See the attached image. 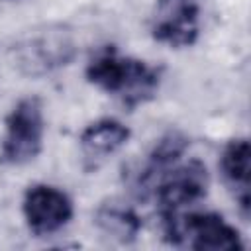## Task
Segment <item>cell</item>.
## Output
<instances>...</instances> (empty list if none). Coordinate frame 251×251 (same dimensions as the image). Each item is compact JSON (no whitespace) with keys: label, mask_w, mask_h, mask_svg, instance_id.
Wrapping results in <instances>:
<instances>
[{"label":"cell","mask_w":251,"mask_h":251,"mask_svg":"<svg viewBox=\"0 0 251 251\" xmlns=\"http://www.w3.org/2000/svg\"><path fill=\"white\" fill-rule=\"evenodd\" d=\"M86 78L96 88L116 96L126 108L133 110L157 94L161 69L133 57H124L116 47L108 45L96 51L88 61Z\"/></svg>","instance_id":"1"},{"label":"cell","mask_w":251,"mask_h":251,"mask_svg":"<svg viewBox=\"0 0 251 251\" xmlns=\"http://www.w3.org/2000/svg\"><path fill=\"white\" fill-rule=\"evenodd\" d=\"M161 227L171 245L186 243L196 251H237L243 247L239 231L214 212L165 214Z\"/></svg>","instance_id":"2"},{"label":"cell","mask_w":251,"mask_h":251,"mask_svg":"<svg viewBox=\"0 0 251 251\" xmlns=\"http://www.w3.org/2000/svg\"><path fill=\"white\" fill-rule=\"evenodd\" d=\"M2 137V161L8 165L31 163L43 149L45 120L41 100L35 96L22 98L6 116Z\"/></svg>","instance_id":"3"},{"label":"cell","mask_w":251,"mask_h":251,"mask_svg":"<svg viewBox=\"0 0 251 251\" xmlns=\"http://www.w3.org/2000/svg\"><path fill=\"white\" fill-rule=\"evenodd\" d=\"M208 169L202 161H178L155 184L153 196L159 204V214H178L184 208L198 204L208 194Z\"/></svg>","instance_id":"4"},{"label":"cell","mask_w":251,"mask_h":251,"mask_svg":"<svg viewBox=\"0 0 251 251\" xmlns=\"http://www.w3.org/2000/svg\"><path fill=\"white\" fill-rule=\"evenodd\" d=\"M24 220L29 231L37 237L61 231L73 218V202L57 186L33 184L25 190L22 200Z\"/></svg>","instance_id":"5"},{"label":"cell","mask_w":251,"mask_h":251,"mask_svg":"<svg viewBox=\"0 0 251 251\" xmlns=\"http://www.w3.org/2000/svg\"><path fill=\"white\" fill-rule=\"evenodd\" d=\"M75 41L63 29L43 31L27 37L16 47V67L27 76H43L65 67L75 57Z\"/></svg>","instance_id":"6"},{"label":"cell","mask_w":251,"mask_h":251,"mask_svg":"<svg viewBox=\"0 0 251 251\" xmlns=\"http://www.w3.org/2000/svg\"><path fill=\"white\" fill-rule=\"evenodd\" d=\"M200 33L198 0H157L151 35L155 41L180 49L190 47Z\"/></svg>","instance_id":"7"},{"label":"cell","mask_w":251,"mask_h":251,"mask_svg":"<svg viewBox=\"0 0 251 251\" xmlns=\"http://www.w3.org/2000/svg\"><path fill=\"white\" fill-rule=\"evenodd\" d=\"M186 149H188V137L180 131H169L163 137H159V141H155L141 169L133 175L135 194L139 198L153 196L159 178L182 159Z\"/></svg>","instance_id":"8"},{"label":"cell","mask_w":251,"mask_h":251,"mask_svg":"<svg viewBox=\"0 0 251 251\" xmlns=\"http://www.w3.org/2000/svg\"><path fill=\"white\" fill-rule=\"evenodd\" d=\"M129 127L114 118H102L88 124L78 137L86 165L90 169H96L104 159L120 151L129 141Z\"/></svg>","instance_id":"9"},{"label":"cell","mask_w":251,"mask_h":251,"mask_svg":"<svg viewBox=\"0 0 251 251\" xmlns=\"http://www.w3.org/2000/svg\"><path fill=\"white\" fill-rule=\"evenodd\" d=\"M220 169L235 194L237 206L243 218H249L251 208V190H249V141L245 137L231 139L220 157Z\"/></svg>","instance_id":"10"},{"label":"cell","mask_w":251,"mask_h":251,"mask_svg":"<svg viewBox=\"0 0 251 251\" xmlns=\"http://www.w3.org/2000/svg\"><path fill=\"white\" fill-rule=\"evenodd\" d=\"M96 226L118 243H131L141 231V220L133 208L122 202H106L96 210Z\"/></svg>","instance_id":"11"}]
</instances>
